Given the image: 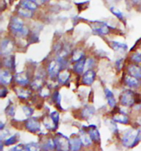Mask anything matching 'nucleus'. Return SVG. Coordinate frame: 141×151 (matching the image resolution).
I'll list each match as a JSON object with an SVG mask.
<instances>
[{"instance_id": "2", "label": "nucleus", "mask_w": 141, "mask_h": 151, "mask_svg": "<svg viewBox=\"0 0 141 151\" xmlns=\"http://www.w3.org/2000/svg\"><path fill=\"white\" fill-rule=\"evenodd\" d=\"M61 134V136L57 138L55 142L56 147H57L58 150H68L70 149V141L65 136Z\"/></svg>"}, {"instance_id": "32", "label": "nucleus", "mask_w": 141, "mask_h": 151, "mask_svg": "<svg viewBox=\"0 0 141 151\" xmlns=\"http://www.w3.org/2000/svg\"><path fill=\"white\" fill-rule=\"evenodd\" d=\"M24 148V146H23V145L22 144H19L17 146L14 147L12 150L14 151H21L22 150H23Z\"/></svg>"}, {"instance_id": "31", "label": "nucleus", "mask_w": 141, "mask_h": 151, "mask_svg": "<svg viewBox=\"0 0 141 151\" xmlns=\"http://www.w3.org/2000/svg\"><path fill=\"white\" fill-rule=\"evenodd\" d=\"M41 84H42V81L40 79H38L35 80V81L33 83V86L35 88H38L41 87Z\"/></svg>"}, {"instance_id": "8", "label": "nucleus", "mask_w": 141, "mask_h": 151, "mask_svg": "<svg viewBox=\"0 0 141 151\" xmlns=\"http://www.w3.org/2000/svg\"><path fill=\"white\" fill-rule=\"evenodd\" d=\"M15 80L18 84L21 85H26L28 83V78L24 72H20L15 76Z\"/></svg>"}, {"instance_id": "33", "label": "nucleus", "mask_w": 141, "mask_h": 151, "mask_svg": "<svg viewBox=\"0 0 141 151\" xmlns=\"http://www.w3.org/2000/svg\"><path fill=\"white\" fill-rule=\"evenodd\" d=\"M7 93V90L6 89H1V93L0 96L1 98H4Z\"/></svg>"}, {"instance_id": "24", "label": "nucleus", "mask_w": 141, "mask_h": 151, "mask_svg": "<svg viewBox=\"0 0 141 151\" xmlns=\"http://www.w3.org/2000/svg\"><path fill=\"white\" fill-rule=\"evenodd\" d=\"M26 149L28 151H34V150H37L39 149V146L36 143L32 142L28 145H27L26 146Z\"/></svg>"}, {"instance_id": "4", "label": "nucleus", "mask_w": 141, "mask_h": 151, "mask_svg": "<svg viewBox=\"0 0 141 151\" xmlns=\"http://www.w3.org/2000/svg\"><path fill=\"white\" fill-rule=\"evenodd\" d=\"M88 130L89 135L92 141L95 142H100V134L96 126L94 125H90L88 127Z\"/></svg>"}, {"instance_id": "3", "label": "nucleus", "mask_w": 141, "mask_h": 151, "mask_svg": "<svg viewBox=\"0 0 141 151\" xmlns=\"http://www.w3.org/2000/svg\"><path fill=\"white\" fill-rule=\"evenodd\" d=\"M26 126L27 129L32 133H36L39 131L40 129L39 122L35 118H31L28 120Z\"/></svg>"}, {"instance_id": "27", "label": "nucleus", "mask_w": 141, "mask_h": 151, "mask_svg": "<svg viewBox=\"0 0 141 151\" xmlns=\"http://www.w3.org/2000/svg\"><path fill=\"white\" fill-rule=\"evenodd\" d=\"M6 113L10 116H13L14 115V107L11 102H9V106L6 109Z\"/></svg>"}, {"instance_id": "20", "label": "nucleus", "mask_w": 141, "mask_h": 151, "mask_svg": "<svg viewBox=\"0 0 141 151\" xmlns=\"http://www.w3.org/2000/svg\"><path fill=\"white\" fill-rule=\"evenodd\" d=\"M18 140V134H16L6 139L4 142V145L6 146H9L12 145L17 142Z\"/></svg>"}, {"instance_id": "16", "label": "nucleus", "mask_w": 141, "mask_h": 151, "mask_svg": "<svg viewBox=\"0 0 141 151\" xmlns=\"http://www.w3.org/2000/svg\"><path fill=\"white\" fill-rule=\"evenodd\" d=\"M69 77H70V73L68 71H63L61 74H60L58 76L59 82L61 84H64L66 83V81L68 80Z\"/></svg>"}, {"instance_id": "25", "label": "nucleus", "mask_w": 141, "mask_h": 151, "mask_svg": "<svg viewBox=\"0 0 141 151\" xmlns=\"http://www.w3.org/2000/svg\"><path fill=\"white\" fill-rule=\"evenodd\" d=\"M83 54L81 52L77 50V51L75 52L73 54L72 59H73V61H78L79 60H80L81 58H83Z\"/></svg>"}, {"instance_id": "22", "label": "nucleus", "mask_w": 141, "mask_h": 151, "mask_svg": "<svg viewBox=\"0 0 141 151\" xmlns=\"http://www.w3.org/2000/svg\"><path fill=\"white\" fill-rule=\"evenodd\" d=\"M4 64L7 67L10 69H13L14 68V58L13 57H10L6 59L4 61Z\"/></svg>"}, {"instance_id": "34", "label": "nucleus", "mask_w": 141, "mask_h": 151, "mask_svg": "<svg viewBox=\"0 0 141 151\" xmlns=\"http://www.w3.org/2000/svg\"><path fill=\"white\" fill-rule=\"evenodd\" d=\"M34 1L38 5H41L42 4H43L45 1H46L48 0H34Z\"/></svg>"}, {"instance_id": "13", "label": "nucleus", "mask_w": 141, "mask_h": 151, "mask_svg": "<svg viewBox=\"0 0 141 151\" xmlns=\"http://www.w3.org/2000/svg\"><path fill=\"white\" fill-rule=\"evenodd\" d=\"M22 4V6L31 11L36 9L38 5L34 0H23Z\"/></svg>"}, {"instance_id": "18", "label": "nucleus", "mask_w": 141, "mask_h": 151, "mask_svg": "<svg viewBox=\"0 0 141 151\" xmlns=\"http://www.w3.org/2000/svg\"><path fill=\"white\" fill-rule=\"evenodd\" d=\"M95 111L94 108L92 106H87L84 109L82 115L83 116V117H89L90 116L94 114Z\"/></svg>"}, {"instance_id": "15", "label": "nucleus", "mask_w": 141, "mask_h": 151, "mask_svg": "<svg viewBox=\"0 0 141 151\" xmlns=\"http://www.w3.org/2000/svg\"><path fill=\"white\" fill-rule=\"evenodd\" d=\"M16 91L17 94L18 96L21 99H26L28 98L31 94L30 91L23 89H17Z\"/></svg>"}, {"instance_id": "17", "label": "nucleus", "mask_w": 141, "mask_h": 151, "mask_svg": "<svg viewBox=\"0 0 141 151\" xmlns=\"http://www.w3.org/2000/svg\"><path fill=\"white\" fill-rule=\"evenodd\" d=\"M18 12L20 14H21L25 17H31L33 14V11L22 6V7H21L19 9Z\"/></svg>"}, {"instance_id": "35", "label": "nucleus", "mask_w": 141, "mask_h": 151, "mask_svg": "<svg viewBox=\"0 0 141 151\" xmlns=\"http://www.w3.org/2000/svg\"><path fill=\"white\" fill-rule=\"evenodd\" d=\"M4 126V124H1V129H3V126Z\"/></svg>"}, {"instance_id": "26", "label": "nucleus", "mask_w": 141, "mask_h": 151, "mask_svg": "<svg viewBox=\"0 0 141 151\" xmlns=\"http://www.w3.org/2000/svg\"><path fill=\"white\" fill-rule=\"evenodd\" d=\"M111 11L112 12V13L113 14H114V15H115L118 18H119L120 19H122L123 18V15L122 14L120 11V10H119L115 7H111L110 9Z\"/></svg>"}, {"instance_id": "6", "label": "nucleus", "mask_w": 141, "mask_h": 151, "mask_svg": "<svg viewBox=\"0 0 141 151\" xmlns=\"http://www.w3.org/2000/svg\"><path fill=\"white\" fill-rule=\"evenodd\" d=\"M95 77V73L93 70L86 71L83 76V82L84 84L90 85L93 84Z\"/></svg>"}, {"instance_id": "29", "label": "nucleus", "mask_w": 141, "mask_h": 151, "mask_svg": "<svg viewBox=\"0 0 141 151\" xmlns=\"http://www.w3.org/2000/svg\"><path fill=\"white\" fill-rule=\"evenodd\" d=\"M114 120L118 122H120V123H126L127 122V120L126 119L123 117V116H116L114 117Z\"/></svg>"}, {"instance_id": "9", "label": "nucleus", "mask_w": 141, "mask_h": 151, "mask_svg": "<svg viewBox=\"0 0 141 151\" xmlns=\"http://www.w3.org/2000/svg\"><path fill=\"white\" fill-rule=\"evenodd\" d=\"M70 149L72 151H78L80 148L81 145L82 144L80 138H72L70 141Z\"/></svg>"}, {"instance_id": "7", "label": "nucleus", "mask_w": 141, "mask_h": 151, "mask_svg": "<svg viewBox=\"0 0 141 151\" xmlns=\"http://www.w3.org/2000/svg\"><path fill=\"white\" fill-rule=\"evenodd\" d=\"M13 45L11 41L4 40L2 42L1 45V53L4 55H9L12 50Z\"/></svg>"}, {"instance_id": "12", "label": "nucleus", "mask_w": 141, "mask_h": 151, "mask_svg": "<svg viewBox=\"0 0 141 151\" xmlns=\"http://www.w3.org/2000/svg\"><path fill=\"white\" fill-rule=\"evenodd\" d=\"M85 63V59L84 57L81 58L80 60L78 61L75 64L74 67V70L75 71L78 73V74H81L83 71L84 68V65Z\"/></svg>"}, {"instance_id": "14", "label": "nucleus", "mask_w": 141, "mask_h": 151, "mask_svg": "<svg viewBox=\"0 0 141 151\" xmlns=\"http://www.w3.org/2000/svg\"><path fill=\"white\" fill-rule=\"evenodd\" d=\"M106 98L108 100V102L110 106L114 107L115 105V100L113 93L108 89H105Z\"/></svg>"}, {"instance_id": "21", "label": "nucleus", "mask_w": 141, "mask_h": 151, "mask_svg": "<svg viewBox=\"0 0 141 151\" xmlns=\"http://www.w3.org/2000/svg\"><path fill=\"white\" fill-rule=\"evenodd\" d=\"M94 29L98 33L102 35H106L109 32V28L105 24H103L99 27L94 28Z\"/></svg>"}, {"instance_id": "5", "label": "nucleus", "mask_w": 141, "mask_h": 151, "mask_svg": "<svg viewBox=\"0 0 141 151\" xmlns=\"http://www.w3.org/2000/svg\"><path fill=\"white\" fill-rule=\"evenodd\" d=\"M60 70V63L52 62L50 64L48 70L51 78H54L58 74Z\"/></svg>"}, {"instance_id": "10", "label": "nucleus", "mask_w": 141, "mask_h": 151, "mask_svg": "<svg viewBox=\"0 0 141 151\" xmlns=\"http://www.w3.org/2000/svg\"><path fill=\"white\" fill-rule=\"evenodd\" d=\"M12 76L9 71L4 70L1 72L0 74V81L1 84L8 85L11 82Z\"/></svg>"}, {"instance_id": "30", "label": "nucleus", "mask_w": 141, "mask_h": 151, "mask_svg": "<svg viewBox=\"0 0 141 151\" xmlns=\"http://www.w3.org/2000/svg\"><path fill=\"white\" fill-rule=\"evenodd\" d=\"M23 112H24V114L26 115L27 116H29L31 115L33 113V110L32 109H31V107L28 106L23 107Z\"/></svg>"}, {"instance_id": "1", "label": "nucleus", "mask_w": 141, "mask_h": 151, "mask_svg": "<svg viewBox=\"0 0 141 151\" xmlns=\"http://www.w3.org/2000/svg\"><path fill=\"white\" fill-rule=\"evenodd\" d=\"M11 29L14 33L24 36L27 34V29L23 26V23L19 18H13L11 24Z\"/></svg>"}, {"instance_id": "28", "label": "nucleus", "mask_w": 141, "mask_h": 151, "mask_svg": "<svg viewBox=\"0 0 141 151\" xmlns=\"http://www.w3.org/2000/svg\"><path fill=\"white\" fill-rule=\"evenodd\" d=\"M53 100L56 103L57 106H60V100H61V97L60 94L57 91H55L53 94Z\"/></svg>"}, {"instance_id": "23", "label": "nucleus", "mask_w": 141, "mask_h": 151, "mask_svg": "<svg viewBox=\"0 0 141 151\" xmlns=\"http://www.w3.org/2000/svg\"><path fill=\"white\" fill-rule=\"evenodd\" d=\"M112 47L113 48L116 50H120V49H126V45H123L122 43H120L119 42H112Z\"/></svg>"}, {"instance_id": "19", "label": "nucleus", "mask_w": 141, "mask_h": 151, "mask_svg": "<svg viewBox=\"0 0 141 151\" xmlns=\"http://www.w3.org/2000/svg\"><path fill=\"white\" fill-rule=\"evenodd\" d=\"M50 117L51 118V119L53 121V123L55 126V129H56L58 124V121H59V114L57 111H53V112L50 115Z\"/></svg>"}, {"instance_id": "11", "label": "nucleus", "mask_w": 141, "mask_h": 151, "mask_svg": "<svg viewBox=\"0 0 141 151\" xmlns=\"http://www.w3.org/2000/svg\"><path fill=\"white\" fill-rule=\"evenodd\" d=\"M80 139H81V141L82 144L84 146H88L89 145L91 144V138L90 137V136L87 133H85L84 129H81L80 130Z\"/></svg>"}]
</instances>
